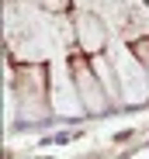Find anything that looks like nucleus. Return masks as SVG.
Returning <instances> with one entry per match:
<instances>
[{
    "label": "nucleus",
    "mask_w": 149,
    "mask_h": 159,
    "mask_svg": "<svg viewBox=\"0 0 149 159\" xmlns=\"http://www.w3.org/2000/svg\"><path fill=\"white\" fill-rule=\"evenodd\" d=\"M114 59V69H118V87H121V100L125 104H146L149 100V73H146V62L128 48H114L111 52Z\"/></svg>",
    "instance_id": "obj_1"
},
{
    "label": "nucleus",
    "mask_w": 149,
    "mask_h": 159,
    "mask_svg": "<svg viewBox=\"0 0 149 159\" xmlns=\"http://www.w3.org/2000/svg\"><path fill=\"white\" fill-rule=\"evenodd\" d=\"M49 100H52L56 114H63V118H73L83 111V97L77 90V80H73V73H66L63 62H56L52 73H49Z\"/></svg>",
    "instance_id": "obj_2"
},
{
    "label": "nucleus",
    "mask_w": 149,
    "mask_h": 159,
    "mask_svg": "<svg viewBox=\"0 0 149 159\" xmlns=\"http://www.w3.org/2000/svg\"><path fill=\"white\" fill-rule=\"evenodd\" d=\"M45 90H49V80L38 69L21 73V118L24 121H38V118H45V107H52Z\"/></svg>",
    "instance_id": "obj_3"
},
{
    "label": "nucleus",
    "mask_w": 149,
    "mask_h": 159,
    "mask_svg": "<svg viewBox=\"0 0 149 159\" xmlns=\"http://www.w3.org/2000/svg\"><path fill=\"white\" fill-rule=\"evenodd\" d=\"M73 80H77V90L83 97V107L87 111H104L108 90L101 87V80H97V73L90 69V62H73Z\"/></svg>",
    "instance_id": "obj_4"
},
{
    "label": "nucleus",
    "mask_w": 149,
    "mask_h": 159,
    "mask_svg": "<svg viewBox=\"0 0 149 159\" xmlns=\"http://www.w3.org/2000/svg\"><path fill=\"white\" fill-rule=\"evenodd\" d=\"M73 24H77V42H80V48L87 52V56H97V52L104 48V38H108L104 17L83 11V14H77V21H73Z\"/></svg>",
    "instance_id": "obj_5"
},
{
    "label": "nucleus",
    "mask_w": 149,
    "mask_h": 159,
    "mask_svg": "<svg viewBox=\"0 0 149 159\" xmlns=\"http://www.w3.org/2000/svg\"><path fill=\"white\" fill-rule=\"evenodd\" d=\"M90 69L97 73V80H101V87L108 90V97H121L118 90V69H114V59L111 56H101V52H97V56H90Z\"/></svg>",
    "instance_id": "obj_6"
},
{
    "label": "nucleus",
    "mask_w": 149,
    "mask_h": 159,
    "mask_svg": "<svg viewBox=\"0 0 149 159\" xmlns=\"http://www.w3.org/2000/svg\"><path fill=\"white\" fill-rule=\"evenodd\" d=\"M97 4H104V7H111V4H121V0H97Z\"/></svg>",
    "instance_id": "obj_7"
},
{
    "label": "nucleus",
    "mask_w": 149,
    "mask_h": 159,
    "mask_svg": "<svg viewBox=\"0 0 149 159\" xmlns=\"http://www.w3.org/2000/svg\"><path fill=\"white\" fill-rule=\"evenodd\" d=\"M146 73H149V56H146Z\"/></svg>",
    "instance_id": "obj_8"
}]
</instances>
